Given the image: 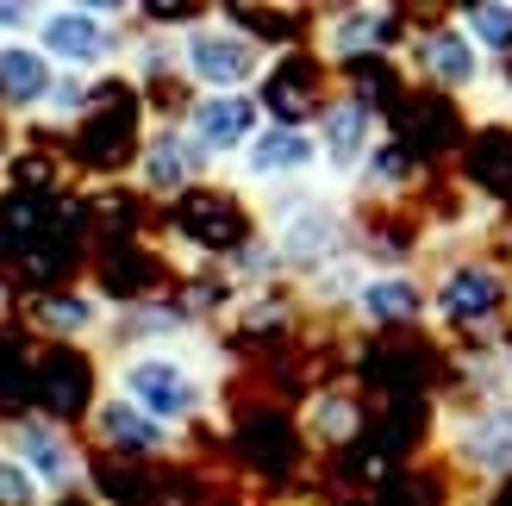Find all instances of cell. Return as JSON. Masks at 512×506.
I'll return each instance as SVG.
<instances>
[{"label":"cell","instance_id":"obj_11","mask_svg":"<svg viewBox=\"0 0 512 506\" xmlns=\"http://www.w3.org/2000/svg\"><path fill=\"white\" fill-rule=\"evenodd\" d=\"M175 119H182V132L194 138V150L213 169H238V157L256 144V132L269 125V113H263V100H256V94H188Z\"/></svg>","mask_w":512,"mask_h":506},{"label":"cell","instance_id":"obj_16","mask_svg":"<svg viewBox=\"0 0 512 506\" xmlns=\"http://www.w3.org/2000/svg\"><path fill=\"white\" fill-rule=\"evenodd\" d=\"M25 319H32V332L50 338V344H107L113 300L100 288H50L25 307Z\"/></svg>","mask_w":512,"mask_h":506},{"label":"cell","instance_id":"obj_9","mask_svg":"<svg viewBox=\"0 0 512 506\" xmlns=\"http://www.w3.org/2000/svg\"><path fill=\"white\" fill-rule=\"evenodd\" d=\"M207 175H213V163L194 150V138L182 132L175 113H157L144 125L138 157H132V188L138 194H150V200H188V194L207 188Z\"/></svg>","mask_w":512,"mask_h":506},{"label":"cell","instance_id":"obj_18","mask_svg":"<svg viewBox=\"0 0 512 506\" xmlns=\"http://www.w3.org/2000/svg\"><path fill=\"white\" fill-rule=\"evenodd\" d=\"M369 269H375V263L363 257V250H350V257H338V263L313 269L306 282H294V300H300V307H313V313L350 319V307H356V288H363V275H369Z\"/></svg>","mask_w":512,"mask_h":506},{"label":"cell","instance_id":"obj_3","mask_svg":"<svg viewBox=\"0 0 512 506\" xmlns=\"http://www.w3.org/2000/svg\"><path fill=\"white\" fill-rule=\"evenodd\" d=\"M256 213H263L256 232L275 244V263H281V275H294V282H306L313 269H325V263H338V257L356 250V219H350V207L325 182L275 194Z\"/></svg>","mask_w":512,"mask_h":506},{"label":"cell","instance_id":"obj_4","mask_svg":"<svg viewBox=\"0 0 512 506\" xmlns=\"http://www.w3.org/2000/svg\"><path fill=\"white\" fill-rule=\"evenodd\" d=\"M138 19H144L138 7H113V0H44L32 44L63 75H107L125 63V44H132L125 25Z\"/></svg>","mask_w":512,"mask_h":506},{"label":"cell","instance_id":"obj_17","mask_svg":"<svg viewBox=\"0 0 512 506\" xmlns=\"http://www.w3.org/2000/svg\"><path fill=\"white\" fill-rule=\"evenodd\" d=\"M57 75H63V69L50 63L32 38L0 44V119L38 125L44 107H50V94H57Z\"/></svg>","mask_w":512,"mask_h":506},{"label":"cell","instance_id":"obj_12","mask_svg":"<svg viewBox=\"0 0 512 506\" xmlns=\"http://www.w3.org/2000/svg\"><path fill=\"white\" fill-rule=\"evenodd\" d=\"M512 300V275L500 263H481V257H463L438 275V288H431V319L450 325V332H494L500 313Z\"/></svg>","mask_w":512,"mask_h":506},{"label":"cell","instance_id":"obj_1","mask_svg":"<svg viewBox=\"0 0 512 506\" xmlns=\"http://www.w3.org/2000/svg\"><path fill=\"white\" fill-rule=\"evenodd\" d=\"M107 388L125 394L157 425H169V432H188L219 400V357L207 338L163 344V350H125V357H107Z\"/></svg>","mask_w":512,"mask_h":506},{"label":"cell","instance_id":"obj_10","mask_svg":"<svg viewBox=\"0 0 512 506\" xmlns=\"http://www.w3.org/2000/svg\"><path fill=\"white\" fill-rule=\"evenodd\" d=\"M406 75L425 88H438V94H475V88H488V57L469 44V32L450 19H431V25H413L406 32Z\"/></svg>","mask_w":512,"mask_h":506},{"label":"cell","instance_id":"obj_7","mask_svg":"<svg viewBox=\"0 0 512 506\" xmlns=\"http://www.w3.org/2000/svg\"><path fill=\"white\" fill-rule=\"evenodd\" d=\"M313 144H319L325 182H344L350 188L356 175H363V163L388 144V132H381V107L363 88H331L325 107L313 113Z\"/></svg>","mask_w":512,"mask_h":506},{"label":"cell","instance_id":"obj_24","mask_svg":"<svg viewBox=\"0 0 512 506\" xmlns=\"http://www.w3.org/2000/svg\"><path fill=\"white\" fill-rule=\"evenodd\" d=\"M494 363H500V375H512V332H500V350H494Z\"/></svg>","mask_w":512,"mask_h":506},{"label":"cell","instance_id":"obj_13","mask_svg":"<svg viewBox=\"0 0 512 506\" xmlns=\"http://www.w3.org/2000/svg\"><path fill=\"white\" fill-rule=\"evenodd\" d=\"M406 50V25L394 7H331L313 25V57L319 63H363Z\"/></svg>","mask_w":512,"mask_h":506},{"label":"cell","instance_id":"obj_2","mask_svg":"<svg viewBox=\"0 0 512 506\" xmlns=\"http://www.w3.org/2000/svg\"><path fill=\"white\" fill-rule=\"evenodd\" d=\"M275 63V44L238 13H194L175 25V75L188 94H256Z\"/></svg>","mask_w":512,"mask_h":506},{"label":"cell","instance_id":"obj_20","mask_svg":"<svg viewBox=\"0 0 512 506\" xmlns=\"http://www.w3.org/2000/svg\"><path fill=\"white\" fill-rule=\"evenodd\" d=\"M456 25L469 32V44L488 63H506L512 57V0H475V7L456 13Z\"/></svg>","mask_w":512,"mask_h":506},{"label":"cell","instance_id":"obj_22","mask_svg":"<svg viewBox=\"0 0 512 506\" xmlns=\"http://www.w3.org/2000/svg\"><path fill=\"white\" fill-rule=\"evenodd\" d=\"M0 506H57L44 494V482L13 457V450H0Z\"/></svg>","mask_w":512,"mask_h":506},{"label":"cell","instance_id":"obj_23","mask_svg":"<svg viewBox=\"0 0 512 506\" xmlns=\"http://www.w3.org/2000/svg\"><path fill=\"white\" fill-rule=\"evenodd\" d=\"M32 25H38V7H32V0H0V44L32 38Z\"/></svg>","mask_w":512,"mask_h":506},{"label":"cell","instance_id":"obj_21","mask_svg":"<svg viewBox=\"0 0 512 506\" xmlns=\"http://www.w3.org/2000/svg\"><path fill=\"white\" fill-rule=\"evenodd\" d=\"M406 175H413V163H406V150L388 138V144H381L375 157L363 163V175L350 182V194H363V200H394V194L406 188Z\"/></svg>","mask_w":512,"mask_h":506},{"label":"cell","instance_id":"obj_5","mask_svg":"<svg viewBox=\"0 0 512 506\" xmlns=\"http://www.w3.org/2000/svg\"><path fill=\"white\" fill-rule=\"evenodd\" d=\"M319 182H325V169H319L313 125H288V119H269L232 169V194L256 200V207L275 194H294V188H319Z\"/></svg>","mask_w":512,"mask_h":506},{"label":"cell","instance_id":"obj_19","mask_svg":"<svg viewBox=\"0 0 512 506\" xmlns=\"http://www.w3.org/2000/svg\"><path fill=\"white\" fill-rule=\"evenodd\" d=\"M300 432L313 444H350L356 432H363V400H356L350 388H319L313 400L300 407Z\"/></svg>","mask_w":512,"mask_h":506},{"label":"cell","instance_id":"obj_8","mask_svg":"<svg viewBox=\"0 0 512 506\" xmlns=\"http://www.w3.org/2000/svg\"><path fill=\"white\" fill-rule=\"evenodd\" d=\"M444 457L475 482L512 475V388H481V400L444 419Z\"/></svg>","mask_w":512,"mask_h":506},{"label":"cell","instance_id":"obj_15","mask_svg":"<svg viewBox=\"0 0 512 506\" xmlns=\"http://www.w3.org/2000/svg\"><path fill=\"white\" fill-rule=\"evenodd\" d=\"M350 319H356V325H369V332L419 325V319H431V288H425L406 263H375V269L363 275V288H356Z\"/></svg>","mask_w":512,"mask_h":506},{"label":"cell","instance_id":"obj_14","mask_svg":"<svg viewBox=\"0 0 512 506\" xmlns=\"http://www.w3.org/2000/svg\"><path fill=\"white\" fill-rule=\"evenodd\" d=\"M88 438L100 450H113V457H138V463L175 457V450H182V432H169V425H157L150 413H138L132 400L113 394V388H100L88 400Z\"/></svg>","mask_w":512,"mask_h":506},{"label":"cell","instance_id":"obj_6","mask_svg":"<svg viewBox=\"0 0 512 506\" xmlns=\"http://www.w3.org/2000/svg\"><path fill=\"white\" fill-rule=\"evenodd\" d=\"M0 450H13L44 482L50 500H69V494H88L94 488V469H88V444L69 432L57 413H13L0 425Z\"/></svg>","mask_w":512,"mask_h":506}]
</instances>
